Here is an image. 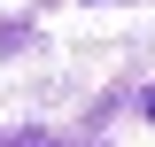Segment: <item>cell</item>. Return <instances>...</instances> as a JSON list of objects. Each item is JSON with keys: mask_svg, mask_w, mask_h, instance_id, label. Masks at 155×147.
Listing matches in <instances>:
<instances>
[{"mask_svg": "<svg viewBox=\"0 0 155 147\" xmlns=\"http://www.w3.org/2000/svg\"><path fill=\"white\" fill-rule=\"evenodd\" d=\"M140 116H147V124H155V85H147V93H140Z\"/></svg>", "mask_w": 155, "mask_h": 147, "instance_id": "7a4b0ae2", "label": "cell"}, {"mask_svg": "<svg viewBox=\"0 0 155 147\" xmlns=\"http://www.w3.org/2000/svg\"><path fill=\"white\" fill-rule=\"evenodd\" d=\"M0 147H54L47 132H31V124H16V132H0Z\"/></svg>", "mask_w": 155, "mask_h": 147, "instance_id": "6da1fadb", "label": "cell"}]
</instances>
